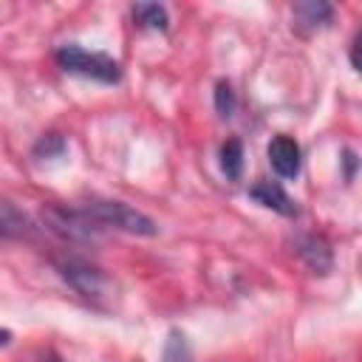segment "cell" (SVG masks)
<instances>
[{"label": "cell", "mask_w": 362, "mask_h": 362, "mask_svg": "<svg viewBox=\"0 0 362 362\" xmlns=\"http://www.w3.org/2000/svg\"><path fill=\"white\" fill-rule=\"evenodd\" d=\"M133 20L141 25V28H167L170 17H167V8L158 6V3H136L133 6Z\"/></svg>", "instance_id": "11"}, {"label": "cell", "mask_w": 362, "mask_h": 362, "mask_svg": "<svg viewBox=\"0 0 362 362\" xmlns=\"http://www.w3.org/2000/svg\"><path fill=\"white\" fill-rule=\"evenodd\" d=\"M54 57H57L59 68L68 74H79V76H88V79H96L105 85H113L122 79L119 62L107 54H90L79 45H62V48H57Z\"/></svg>", "instance_id": "2"}, {"label": "cell", "mask_w": 362, "mask_h": 362, "mask_svg": "<svg viewBox=\"0 0 362 362\" xmlns=\"http://www.w3.org/2000/svg\"><path fill=\"white\" fill-rule=\"evenodd\" d=\"M0 232H3V238H23V235L31 232L25 215L17 212L11 201H3L0 204Z\"/></svg>", "instance_id": "10"}, {"label": "cell", "mask_w": 362, "mask_h": 362, "mask_svg": "<svg viewBox=\"0 0 362 362\" xmlns=\"http://www.w3.org/2000/svg\"><path fill=\"white\" fill-rule=\"evenodd\" d=\"M42 362H59V359H42Z\"/></svg>", "instance_id": "17"}, {"label": "cell", "mask_w": 362, "mask_h": 362, "mask_svg": "<svg viewBox=\"0 0 362 362\" xmlns=\"http://www.w3.org/2000/svg\"><path fill=\"white\" fill-rule=\"evenodd\" d=\"M42 223L57 238H62L68 243H93L102 235V226L93 218H88L82 206L79 209H68V206L51 204V206L42 209Z\"/></svg>", "instance_id": "3"}, {"label": "cell", "mask_w": 362, "mask_h": 362, "mask_svg": "<svg viewBox=\"0 0 362 362\" xmlns=\"http://www.w3.org/2000/svg\"><path fill=\"white\" fill-rule=\"evenodd\" d=\"M269 161L272 170L283 178H294L300 173V144L291 136H274L269 144Z\"/></svg>", "instance_id": "6"}, {"label": "cell", "mask_w": 362, "mask_h": 362, "mask_svg": "<svg viewBox=\"0 0 362 362\" xmlns=\"http://www.w3.org/2000/svg\"><path fill=\"white\" fill-rule=\"evenodd\" d=\"M82 209L102 229L110 226V229L130 232V235H144V238H153L158 232L153 218H147L144 212H139V209H133V206H127L122 201H88Z\"/></svg>", "instance_id": "1"}, {"label": "cell", "mask_w": 362, "mask_h": 362, "mask_svg": "<svg viewBox=\"0 0 362 362\" xmlns=\"http://www.w3.org/2000/svg\"><path fill=\"white\" fill-rule=\"evenodd\" d=\"M215 110H218L221 119H229L235 113V90H232V85L226 79H221L215 85Z\"/></svg>", "instance_id": "14"}, {"label": "cell", "mask_w": 362, "mask_h": 362, "mask_svg": "<svg viewBox=\"0 0 362 362\" xmlns=\"http://www.w3.org/2000/svg\"><path fill=\"white\" fill-rule=\"evenodd\" d=\"M221 170L229 181H238L243 173V144L240 139H226L221 144Z\"/></svg>", "instance_id": "9"}, {"label": "cell", "mask_w": 362, "mask_h": 362, "mask_svg": "<svg viewBox=\"0 0 362 362\" xmlns=\"http://www.w3.org/2000/svg\"><path fill=\"white\" fill-rule=\"evenodd\" d=\"M297 255L314 274H328L334 266V249L322 235H303L297 238Z\"/></svg>", "instance_id": "5"}, {"label": "cell", "mask_w": 362, "mask_h": 362, "mask_svg": "<svg viewBox=\"0 0 362 362\" xmlns=\"http://www.w3.org/2000/svg\"><path fill=\"white\" fill-rule=\"evenodd\" d=\"M161 362H195V359H192L189 339H187L184 331H178V328L170 331L167 345H164V354H161Z\"/></svg>", "instance_id": "12"}, {"label": "cell", "mask_w": 362, "mask_h": 362, "mask_svg": "<svg viewBox=\"0 0 362 362\" xmlns=\"http://www.w3.org/2000/svg\"><path fill=\"white\" fill-rule=\"evenodd\" d=\"M249 195H252L257 204H263V206H269V209H274V212H280V215H286V218H294V215H297V201H294L280 184H274V181H260V184H255V187L249 189Z\"/></svg>", "instance_id": "7"}, {"label": "cell", "mask_w": 362, "mask_h": 362, "mask_svg": "<svg viewBox=\"0 0 362 362\" xmlns=\"http://www.w3.org/2000/svg\"><path fill=\"white\" fill-rule=\"evenodd\" d=\"M334 17V8L322 0H305V3H297L294 6V25L300 31H317V28H325Z\"/></svg>", "instance_id": "8"}, {"label": "cell", "mask_w": 362, "mask_h": 362, "mask_svg": "<svg viewBox=\"0 0 362 362\" xmlns=\"http://www.w3.org/2000/svg\"><path fill=\"white\" fill-rule=\"evenodd\" d=\"M57 269H59L62 280L85 300L102 303L105 297H110V280L105 277L102 269H96L79 257H62V260H57Z\"/></svg>", "instance_id": "4"}, {"label": "cell", "mask_w": 362, "mask_h": 362, "mask_svg": "<svg viewBox=\"0 0 362 362\" xmlns=\"http://www.w3.org/2000/svg\"><path fill=\"white\" fill-rule=\"evenodd\" d=\"M62 153H65V139L59 133H45L34 144V156L37 158H59Z\"/></svg>", "instance_id": "13"}, {"label": "cell", "mask_w": 362, "mask_h": 362, "mask_svg": "<svg viewBox=\"0 0 362 362\" xmlns=\"http://www.w3.org/2000/svg\"><path fill=\"white\" fill-rule=\"evenodd\" d=\"M342 164H345V178H354V173L359 167V158L351 150H342Z\"/></svg>", "instance_id": "16"}, {"label": "cell", "mask_w": 362, "mask_h": 362, "mask_svg": "<svg viewBox=\"0 0 362 362\" xmlns=\"http://www.w3.org/2000/svg\"><path fill=\"white\" fill-rule=\"evenodd\" d=\"M348 59H351V65L362 74V31L354 37V42H351V51H348Z\"/></svg>", "instance_id": "15"}]
</instances>
